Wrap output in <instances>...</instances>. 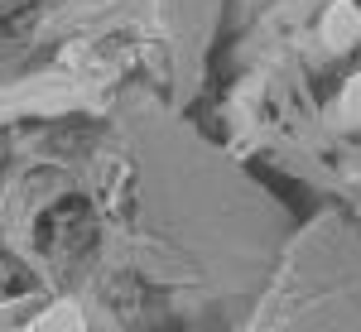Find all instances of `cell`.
Listing matches in <instances>:
<instances>
[{"instance_id": "1", "label": "cell", "mask_w": 361, "mask_h": 332, "mask_svg": "<svg viewBox=\"0 0 361 332\" xmlns=\"http://www.w3.org/2000/svg\"><path fill=\"white\" fill-rule=\"evenodd\" d=\"M357 39H361V10L352 0H333L328 15H323V44H328L333 54H347Z\"/></svg>"}, {"instance_id": "2", "label": "cell", "mask_w": 361, "mask_h": 332, "mask_svg": "<svg viewBox=\"0 0 361 332\" xmlns=\"http://www.w3.org/2000/svg\"><path fill=\"white\" fill-rule=\"evenodd\" d=\"M39 332H87L82 308L78 304H54L44 318H39Z\"/></svg>"}, {"instance_id": "3", "label": "cell", "mask_w": 361, "mask_h": 332, "mask_svg": "<svg viewBox=\"0 0 361 332\" xmlns=\"http://www.w3.org/2000/svg\"><path fill=\"white\" fill-rule=\"evenodd\" d=\"M337 125H342V130H357L361 125V73L347 78L342 97H337Z\"/></svg>"}]
</instances>
